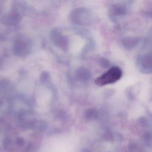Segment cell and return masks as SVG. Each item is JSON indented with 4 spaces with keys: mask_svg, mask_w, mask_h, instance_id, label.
I'll use <instances>...</instances> for the list:
<instances>
[{
    "mask_svg": "<svg viewBox=\"0 0 152 152\" xmlns=\"http://www.w3.org/2000/svg\"><path fill=\"white\" fill-rule=\"evenodd\" d=\"M122 75V70L118 66H113L99 77L96 81L99 86L112 84L118 81Z\"/></svg>",
    "mask_w": 152,
    "mask_h": 152,
    "instance_id": "cell-1",
    "label": "cell"
},
{
    "mask_svg": "<svg viewBox=\"0 0 152 152\" xmlns=\"http://www.w3.org/2000/svg\"><path fill=\"white\" fill-rule=\"evenodd\" d=\"M138 67L144 73L152 72V52L141 55L138 59Z\"/></svg>",
    "mask_w": 152,
    "mask_h": 152,
    "instance_id": "cell-2",
    "label": "cell"
},
{
    "mask_svg": "<svg viewBox=\"0 0 152 152\" xmlns=\"http://www.w3.org/2000/svg\"><path fill=\"white\" fill-rule=\"evenodd\" d=\"M138 39L135 37H127L122 40V45L125 49L130 50L133 49L138 43Z\"/></svg>",
    "mask_w": 152,
    "mask_h": 152,
    "instance_id": "cell-3",
    "label": "cell"
},
{
    "mask_svg": "<svg viewBox=\"0 0 152 152\" xmlns=\"http://www.w3.org/2000/svg\"><path fill=\"white\" fill-rule=\"evenodd\" d=\"M126 8L124 5L121 4L114 5L111 9L112 15L113 17H119L123 15L126 13Z\"/></svg>",
    "mask_w": 152,
    "mask_h": 152,
    "instance_id": "cell-4",
    "label": "cell"
},
{
    "mask_svg": "<svg viewBox=\"0 0 152 152\" xmlns=\"http://www.w3.org/2000/svg\"><path fill=\"white\" fill-rule=\"evenodd\" d=\"M151 138V136L150 133L146 132L145 134V135H144V139H145V140L147 141H150Z\"/></svg>",
    "mask_w": 152,
    "mask_h": 152,
    "instance_id": "cell-5",
    "label": "cell"
}]
</instances>
